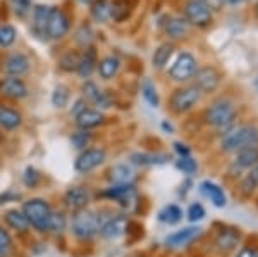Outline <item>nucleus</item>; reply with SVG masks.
Wrapping results in <instances>:
<instances>
[{"label": "nucleus", "mask_w": 258, "mask_h": 257, "mask_svg": "<svg viewBox=\"0 0 258 257\" xmlns=\"http://www.w3.org/2000/svg\"><path fill=\"white\" fill-rule=\"evenodd\" d=\"M197 71H198V66H197V59H195V56H191L189 52H182L181 56L176 59V62L172 64L169 74L174 81L182 83V81L191 80Z\"/></svg>", "instance_id": "nucleus-7"}, {"label": "nucleus", "mask_w": 258, "mask_h": 257, "mask_svg": "<svg viewBox=\"0 0 258 257\" xmlns=\"http://www.w3.org/2000/svg\"><path fill=\"white\" fill-rule=\"evenodd\" d=\"M16 4H18L21 9H26V7L30 6V0H16Z\"/></svg>", "instance_id": "nucleus-49"}, {"label": "nucleus", "mask_w": 258, "mask_h": 257, "mask_svg": "<svg viewBox=\"0 0 258 257\" xmlns=\"http://www.w3.org/2000/svg\"><path fill=\"white\" fill-rule=\"evenodd\" d=\"M188 218H189V221H200V219H203L205 218V209H203V205L202 204H193V205H189V209H188Z\"/></svg>", "instance_id": "nucleus-44"}, {"label": "nucleus", "mask_w": 258, "mask_h": 257, "mask_svg": "<svg viewBox=\"0 0 258 257\" xmlns=\"http://www.w3.org/2000/svg\"><path fill=\"white\" fill-rule=\"evenodd\" d=\"M59 64H60V68L64 69V71H76L78 64H80V54H76L73 50L64 54V56L60 57Z\"/></svg>", "instance_id": "nucleus-36"}, {"label": "nucleus", "mask_w": 258, "mask_h": 257, "mask_svg": "<svg viewBox=\"0 0 258 257\" xmlns=\"http://www.w3.org/2000/svg\"><path fill=\"white\" fill-rule=\"evenodd\" d=\"M21 198L19 192H12V190H7L6 193H0V205L7 204V202H18Z\"/></svg>", "instance_id": "nucleus-45"}, {"label": "nucleus", "mask_w": 258, "mask_h": 257, "mask_svg": "<svg viewBox=\"0 0 258 257\" xmlns=\"http://www.w3.org/2000/svg\"><path fill=\"white\" fill-rule=\"evenodd\" d=\"M129 159L135 164H141V166H148V164H162L167 161L165 156H153V154H133Z\"/></svg>", "instance_id": "nucleus-35"}, {"label": "nucleus", "mask_w": 258, "mask_h": 257, "mask_svg": "<svg viewBox=\"0 0 258 257\" xmlns=\"http://www.w3.org/2000/svg\"><path fill=\"white\" fill-rule=\"evenodd\" d=\"M71 24H69V18L66 16L64 11L60 9H52V14L48 18V24H47V36L52 40H60L68 35Z\"/></svg>", "instance_id": "nucleus-10"}, {"label": "nucleus", "mask_w": 258, "mask_h": 257, "mask_svg": "<svg viewBox=\"0 0 258 257\" xmlns=\"http://www.w3.org/2000/svg\"><path fill=\"white\" fill-rule=\"evenodd\" d=\"M68 102H69V90H68V86L59 85L55 90H53V93H52L53 107H57V109H64V107L68 106Z\"/></svg>", "instance_id": "nucleus-34"}, {"label": "nucleus", "mask_w": 258, "mask_h": 257, "mask_svg": "<svg viewBox=\"0 0 258 257\" xmlns=\"http://www.w3.org/2000/svg\"><path fill=\"white\" fill-rule=\"evenodd\" d=\"M81 92H83V98H85L86 102H88V100L90 102H97L100 93H102V90H100L93 81H86L85 85H83Z\"/></svg>", "instance_id": "nucleus-38"}, {"label": "nucleus", "mask_w": 258, "mask_h": 257, "mask_svg": "<svg viewBox=\"0 0 258 257\" xmlns=\"http://www.w3.org/2000/svg\"><path fill=\"white\" fill-rule=\"evenodd\" d=\"M90 140H91V135L88 130H80L71 135V145H73L74 148H80V150L88 147Z\"/></svg>", "instance_id": "nucleus-37"}, {"label": "nucleus", "mask_w": 258, "mask_h": 257, "mask_svg": "<svg viewBox=\"0 0 258 257\" xmlns=\"http://www.w3.org/2000/svg\"><path fill=\"white\" fill-rule=\"evenodd\" d=\"M23 124V116L11 107L0 106V126L4 130H16Z\"/></svg>", "instance_id": "nucleus-20"}, {"label": "nucleus", "mask_w": 258, "mask_h": 257, "mask_svg": "<svg viewBox=\"0 0 258 257\" xmlns=\"http://www.w3.org/2000/svg\"><path fill=\"white\" fill-rule=\"evenodd\" d=\"M88 200H90V195H88V192L83 188V186H71L68 192L64 193V204H66V207L71 209V211H74V213L86 209V205H88Z\"/></svg>", "instance_id": "nucleus-11"}, {"label": "nucleus", "mask_w": 258, "mask_h": 257, "mask_svg": "<svg viewBox=\"0 0 258 257\" xmlns=\"http://www.w3.org/2000/svg\"><path fill=\"white\" fill-rule=\"evenodd\" d=\"M133 9H135L133 0H114L110 4V18L117 21V23H122L131 16Z\"/></svg>", "instance_id": "nucleus-19"}, {"label": "nucleus", "mask_w": 258, "mask_h": 257, "mask_svg": "<svg viewBox=\"0 0 258 257\" xmlns=\"http://www.w3.org/2000/svg\"><path fill=\"white\" fill-rule=\"evenodd\" d=\"M105 157L107 154L103 148H86L78 156L76 163H74V169L78 173H90L105 163Z\"/></svg>", "instance_id": "nucleus-9"}, {"label": "nucleus", "mask_w": 258, "mask_h": 257, "mask_svg": "<svg viewBox=\"0 0 258 257\" xmlns=\"http://www.w3.org/2000/svg\"><path fill=\"white\" fill-rule=\"evenodd\" d=\"M91 16L98 23H105L110 19V4L107 0H97V2L91 6Z\"/></svg>", "instance_id": "nucleus-31"}, {"label": "nucleus", "mask_w": 258, "mask_h": 257, "mask_svg": "<svg viewBox=\"0 0 258 257\" xmlns=\"http://www.w3.org/2000/svg\"><path fill=\"white\" fill-rule=\"evenodd\" d=\"M193 81V86L200 93H212L220 85V73L215 68H212V66H207V68H202L195 73Z\"/></svg>", "instance_id": "nucleus-8"}, {"label": "nucleus", "mask_w": 258, "mask_h": 257, "mask_svg": "<svg viewBox=\"0 0 258 257\" xmlns=\"http://www.w3.org/2000/svg\"><path fill=\"white\" fill-rule=\"evenodd\" d=\"M53 7L50 6H36L35 7V31L38 35H45L47 33V24H48V18L52 14Z\"/></svg>", "instance_id": "nucleus-27"}, {"label": "nucleus", "mask_w": 258, "mask_h": 257, "mask_svg": "<svg viewBox=\"0 0 258 257\" xmlns=\"http://www.w3.org/2000/svg\"><path fill=\"white\" fill-rule=\"evenodd\" d=\"M174 54V45L172 43H162L159 48L155 50L152 57V64L155 69H162L165 68V64L169 62V59Z\"/></svg>", "instance_id": "nucleus-30"}, {"label": "nucleus", "mask_w": 258, "mask_h": 257, "mask_svg": "<svg viewBox=\"0 0 258 257\" xmlns=\"http://www.w3.org/2000/svg\"><path fill=\"white\" fill-rule=\"evenodd\" d=\"M135 195V186L131 183H122V185H112L110 188H107L103 192V197L112 198V200H124Z\"/></svg>", "instance_id": "nucleus-28"}, {"label": "nucleus", "mask_w": 258, "mask_h": 257, "mask_svg": "<svg viewBox=\"0 0 258 257\" xmlns=\"http://www.w3.org/2000/svg\"><path fill=\"white\" fill-rule=\"evenodd\" d=\"M0 257H6V254H4V252H0Z\"/></svg>", "instance_id": "nucleus-53"}, {"label": "nucleus", "mask_w": 258, "mask_h": 257, "mask_svg": "<svg viewBox=\"0 0 258 257\" xmlns=\"http://www.w3.org/2000/svg\"><path fill=\"white\" fill-rule=\"evenodd\" d=\"M200 93L195 86H184V88H177L176 92L170 95L169 106L172 109V113L176 114H184L188 111L193 109L195 106L200 102Z\"/></svg>", "instance_id": "nucleus-5"}, {"label": "nucleus", "mask_w": 258, "mask_h": 257, "mask_svg": "<svg viewBox=\"0 0 258 257\" xmlns=\"http://www.w3.org/2000/svg\"><path fill=\"white\" fill-rule=\"evenodd\" d=\"M239 242V231L232 230V228H227V230H222L219 233L217 240H215V243H217V247L220 248L222 252H231L232 248H236Z\"/></svg>", "instance_id": "nucleus-22"}, {"label": "nucleus", "mask_w": 258, "mask_h": 257, "mask_svg": "<svg viewBox=\"0 0 258 257\" xmlns=\"http://www.w3.org/2000/svg\"><path fill=\"white\" fill-rule=\"evenodd\" d=\"M0 140H2V135H0Z\"/></svg>", "instance_id": "nucleus-55"}, {"label": "nucleus", "mask_w": 258, "mask_h": 257, "mask_svg": "<svg viewBox=\"0 0 258 257\" xmlns=\"http://www.w3.org/2000/svg\"><path fill=\"white\" fill-rule=\"evenodd\" d=\"M12 245H14V242H12L11 233L4 226H0V252L7 254V252L12 248Z\"/></svg>", "instance_id": "nucleus-42"}, {"label": "nucleus", "mask_w": 258, "mask_h": 257, "mask_svg": "<svg viewBox=\"0 0 258 257\" xmlns=\"http://www.w3.org/2000/svg\"><path fill=\"white\" fill-rule=\"evenodd\" d=\"M238 257H258V250L255 247H244L239 250Z\"/></svg>", "instance_id": "nucleus-47"}, {"label": "nucleus", "mask_w": 258, "mask_h": 257, "mask_svg": "<svg viewBox=\"0 0 258 257\" xmlns=\"http://www.w3.org/2000/svg\"><path fill=\"white\" fill-rule=\"evenodd\" d=\"M78 2H81V4H91L93 0H78Z\"/></svg>", "instance_id": "nucleus-51"}, {"label": "nucleus", "mask_w": 258, "mask_h": 257, "mask_svg": "<svg viewBox=\"0 0 258 257\" xmlns=\"http://www.w3.org/2000/svg\"><path fill=\"white\" fill-rule=\"evenodd\" d=\"M258 140V130L255 126H239L231 130L222 138V148L227 152L231 150H241L249 145H255Z\"/></svg>", "instance_id": "nucleus-2"}, {"label": "nucleus", "mask_w": 258, "mask_h": 257, "mask_svg": "<svg viewBox=\"0 0 258 257\" xmlns=\"http://www.w3.org/2000/svg\"><path fill=\"white\" fill-rule=\"evenodd\" d=\"M141 92H143V97L147 98V102L150 104V106H153V107L159 106V95H157V90L152 83H145L143 88H141Z\"/></svg>", "instance_id": "nucleus-40"}, {"label": "nucleus", "mask_w": 258, "mask_h": 257, "mask_svg": "<svg viewBox=\"0 0 258 257\" xmlns=\"http://www.w3.org/2000/svg\"><path fill=\"white\" fill-rule=\"evenodd\" d=\"M93 31L90 30V26H86V24H83V26L80 28V31L76 33V41L81 45V47H88L91 38H93Z\"/></svg>", "instance_id": "nucleus-41"}, {"label": "nucleus", "mask_w": 258, "mask_h": 257, "mask_svg": "<svg viewBox=\"0 0 258 257\" xmlns=\"http://www.w3.org/2000/svg\"><path fill=\"white\" fill-rule=\"evenodd\" d=\"M205 123L210 124V126H215V128H222V126H227L234 121L236 118V109L231 102L227 100H220V102H215L214 106H210L209 109L205 111Z\"/></svg>", "instance_id": "nucleus-3"}, {"label": "nucleus", "mask_w": 258, "mask_h": 257, "mask_svg": "<svg viewBox=\"0 0 258 257\" xmlns=\"http://www.w3.org/2000/svg\"><path fill=\"white\" fill-rule=\"evenodd\" d=\"M68 226V219L62 213H50V216L45 219V223L40 226L38 231H45V233H59V231L66 230Z\"/></svg>", "instance_id": "nucleus-21"}, {"label": "nucleus", "mask_w": 258, "mask_h": 257, "mask_svg": "<svg viewBox=\"0 0 258 257\" xmlns=\"http://www.w3.org/2000/svg\"><path fill=\"white\" fill-rule=\"evenodd\" d=\"M109 180L114 185H122V183H129L133 180V171L131 168H127L126 164H117L112 166L109 169Z\"/></svg>", "instance_id": "nucleus-29"}, {"label": "nucleus", "mask_w": 258, "mask_h": 257, "mask_svg": "<svg viewBox=\"0 0 258 257\" xmlns=\"http://www.w3.org/2000/svg\"><path fill=\"white\" fill-rule=\"evenodd\" d=\"M177 168L181 169V171L188 173V175H193V173L198 169V164H197V161H193L188 156V157H181V159L177 161Z\"/></svg>", "instance_id": "nucleus-43"}, {"label": "nucleus", "mask_w": 258, "mask_h": 257, "mask_svg": "<svg viewBox=\"0 0 258 257\" xmlns=\"http://www.w3.org/2000/svg\"><path fill=\"white\" fill-rule=\"evenodd\" d=\"M16 36H18V31H16L14 26H11V24H0V47L2 48L11 47L16 41Z\"/></svg>", "instance_id": "nucleus-33"}, {"label": "nucleus", "mask_w": 258, "mask_h": 257, "mask_svg": "<svg viewBox=\"0 0 258 257\" xmlns=\"http://www.w3.org/2000/svg\"><path fill=\"white\" fill-rule=\"evenodd\" d=\"M138 257H141V255H138Z\"/></svg>", "instance_id": "nucleus-56"}, {"label": "nucleus", "mask_w": 258, "mask_h": 257, "mask_svg": "<svg viewBox=\"0 0 258 257\" xmlns=\"http://www.w3.org/2000/svg\"><path fill=\"white\" fill-rule=\"evenodd\" d=\"M103 226L102 216L93 211H78L76 216L73 218V225H71V231L74 237L81 240L93 238L95 235L100 233V228Z\"/></svg>", "instance_id": "nucleus-1"}, {"label": "nucleus", "mask_w": 258, "mask_h": 257, "mask_svg": "<svg viewBox=\"0 0 258 257\" xmlns=\"http://www.w3.org/2000/svg\"><path fill=\"white\" fill-rule=\"evenodd\" d=\"M85 109H88V102L85 100V98H80V100H76V104H74V107H73V111H71V114L76 118L78 114H81Z\"/></svg>", "instance_id": "nucleus-46"}, {"label": "nucleus", "mask_w": 258, "mask_h": 257, "mask_svg": "<svg viewBox=\"0 0 258 257\" xmlns=\"http://www.w3.org/2000/svg\"><path fill=\"white\" fill-rule=\"evenodd\" d=\"M249 176H251V178H253V181H255V183L258 185V168H256L255 171H253V173H251V175H249Z\"/></svg>", "instance_id": "nucleus-50"}, {"label": "nucleus", "mask_w": 258, "mask_h": 257, "mask_svg": "<svg viewBox=\"0 0 258 257\" xmlns=\"http://www.w3.org/2000/svg\"><path fill=\"white\" fill-rule=\"evenodd\" d=\"M129 228V219L126 216H115L110 218L107 223H103V226L100 228V235L107 240H114L122 237Z\"/></svg>", "instance_id": "nucleus-12"}, {"label": "nucleus", "mask_w": 258, "mask_h": 257, "mask_svg": "<svg viewBox=\"0 0 258 257\" xmlns=\"http://www.w3.org/2000/svg\"><path fill=\"white\" fill-rule=\"evenodd\" d=\"M256 12H258V2H256Z\"/></svg>", "instance_id": "nucleus-54"}, {"label": "nucleus", "mask_w": 258, "mask_h": 257, "mask_svg": "<svg viewBox=\"0 0 258 257\" xmlns=\"http://www.w3.org/2000/svg\"><path fill=\"white\" fill-rule=\"evenodd\" d=\"M0 92L6 95V97L19 100V98L28 97V86L21 78L9 76V78H4L2 83H0Z\"/></svg>", "instance_id": "nucleus-13"}, {"label": "nucleus", "mask_w": 258, "mask_h": 257, "mask_svg": "<svg viewBox=\"0 0 258 257\" xmlns=\"http://www.w3.org/2000/svg\"><path fill=\"white\" fill-rule=\"evenodd\" d=\"M105 121V116L97 109H85L81 114L76 116V123L81 130H91V128H97Z\"/></svg>", "instance_id": "nucleus-17"}, {"label": "nucleus", "mask_w": 258, "mask_h": 257, "mask_svg": "<svg viewBox=\"0 0 258 257\" xmlns=\"http://www.w3.org/2000/svg\"><path fill=\"white\" fill-rule=\"evenodd\" d=\"M200 188H202V192L210 198V202H214V205H217V207L226 205V202H227L226 193H224V190L220 188L219 185L212 183V181H203V183L200 185Z\"/></svg>", "instance_id": "nucleus-23"}, {"label": "nucleus", "mask_w": 258, "mask_h": 257, "mask_svg": "<svg viewBox=\"0 0 258 257\" xmlns=\"http://www.w3.org/2000/svg\"><path fill=\"white\" fill-rule=\"evenodd\" d=\"M236 164L239 168H253V166L258 164V148L255 145H249V147H244L238 150V156H236Z\"/></svg>", "instance_id": "nucleus-26"}, {"label": "nucleus", "mask_w": 258, "mask_h": 257, "mask_svg": "<svg viewBox=\"0 0 258 257\" xmlns=\"http://www.w3.org/2000/svg\"><path fill=\"white\" fill-rule=\"evenodd\" d=\"M30 59H28L24 54L21 52H16V54H11L9 57L6 59V73L9 74V76H23V74H26L28 71H30Z\"/></svg>", "instance_id": "nucleus-14"}, {"label": "nucleus", "mask_w": 258, "mask_h": 257, "mask_svg": "<svg viewBox=\"0 0 258 257\" xmlns=\"http://www.w3.org/2000/svg\"><path fill=\"white\" fill-rule=\"evenodd\" d=\"M191 24L184 18H169L165 23V33L169 35V38L172 40H182L189 35Z\"/></svg>", "instance_id": "nucleus-16"}, {"label": "nucleus", "mask_w": 258, "mask_h": 257, "mask_svg": "<svg viewBox=\"0 0 258 257\" xmlns=\"http://www.w3.org/2000/svg\"><path fill=\"white\" fill-rule=\"evenodd\" d=\"M98 73L103 80H112V78L117 74L119 68H120V61L115 56H109V57H103L102 61L97 64Z\"/></svg>", "instance_id": "nucleus-25"}, {"label": "nucleus", "mask_w": 258, "mask_h": 257, "mask_svg": "<svg viewBox=\"0 0 258 257\" xmlns=\"http://www.w3.org/2000/svg\"><path fill=\"white\" fill-rule=\"evenodd\" d=\"M40 180H41V175L35 168H26V171H24V175H23V183L26 185L28 188H35V186L40 183Z\"/></svg>", "instance_id": "nucleus-39"}, {"label": "nucleus", "mask_w": 258, "mask_h": 257, "mask_svg": "<svg viewBox=\"0 0 258 257\" xmlns=\"http://www.w3.org/2000/svg\"><path fill=\"white\" fill-rule=\"evenodd\" d=\"M174 147H176V150L179 152V156H181V157H188V156H189V148L186 147V145H182V143H176V145H174Z\"/></svg>", "instance_id": "nucleus-48"}, {"label": "nucleus", "mask_w": 258, "mask_h": 257, "mask_svg": "<svg viewBox=\"0 0 258 257\" xmlns=\"http://www.w3.org/2000/svg\"><path fill=\"white\" fill-rule=\"evenodd\" d=\"M97 52L93 50L91 47L86 48L85 52L80 56V64H78V74H80L81 78H90L91 73L95 71V68H97Z\"/></svg>", "instance_id": "nucleus-18"}, {"label": "nucleus", "mask_w": 258, "mask_h": 257, "mask_svg": "<svg viewBox=\"0 0 258 257\" xmlns=\"http://www.w3.org/2000/svg\"><path fill=\"white\" fill-rule=\"evenodd\" d=\"M159 218H160V221H164V223H169V225H176V223L181 221L182 211L179 209L177 205L170 204V205L165 207V209H162V211H160Z\"/></svg>", "instance_id": "nucleus-32"}, {"label": "nucleus", "mask_w": 258, "mask_h": 257, "mask_svg": "<svg viewBox=\"0 0 258 257\" xmlns=\"http://www.w3.org/2000/svg\"><path fill=\"white\" fill-rule=\"evenodd\" d=\"M23 213L28 218L30 225L36 230H40V226L45 223V219L50 216L52 213V207L47 200L43 198H31V200L24 202L23 204Z\"/></svg>", "instance_id": "nucleus-6"}, {"label": "nucleus", "mask_w": 258, "mask_h": 257, "mask_svg": "<svg viewBox=\"0 0 258 257\" xmlns=\"http://www.w3.org/2000/svg\"><path fill=\"white\" fill-rule=\"evenodd\" d=\"M227 2H231V4H238V2H241V0H227Z\"/></svg>", "instance_id": "nucleus-52"}, {"label": "nucleus", "mask_w": 258, "mask_h": 257, "mask_svg": "<svg viewBox=\"0 0 258 257\" xmlns=\"http://www.w3.org/2000/svg\"><path fill=\"white\" fill-rule=\"evenodd\" d=\"M184 19L191 26L207 28L212 24V7L205 0H189L184 6Z\"/></svg>", "instance_id": "nucleus-4"}, {"label": "nucleus", "mask_w": 258, "mask_h": 257, "mask_svg": "<svg viewBox=\"0 0 258 257\" xmlns=\"http://www.w3.org/2000/svg\"><path fill=\"white\" fill-rule=\"evenodd\" d=\"M6 223L12 228V230L21 231V233L28 231V230H30V226H31L30 221H28V218L24 216L23 211H18V209L7 211V213H6Z\"/></svg>", "instance_id": "nucleus-24"}, {"label": "nucleus", "mask_w": 258, "mask_h": 257, "mask_svg": "<svg viewBox=\"0 0 258 257\" xmlns=\"http://www.w3.org/2000/svg\"><path fill=\"white\" fill-rule=\"evenodd\" d=\"M200 233H202V230H200L198 226L182 228V230L176 231V233L169 235L165 242H167L169 247H184V245H188L189 242H193L195 238H198Z\"/></svg>", "instance_id": "nucleus-15"}]
</instances>
